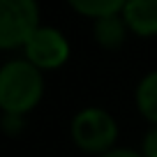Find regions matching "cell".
<instances>
[{
	"mask_svg": "<svg viewBox=\"0 0 157 157\" xmlns=\"http://www.w3.org/2000/svg\"><path fill=\"white\" fill-rule=\"evenodd\" d=\"M44 95L42 69L30 60H7L0 67V106L7 116H23L33 111Z\"/></svg>",
	"mask_w": 157,
	"mask_h": 157,
	"instance_id": "1",
	"label": "cell"
},
{
	"mask_svg": "<svg viewBox=\"0 0 157 157\" xmlns=\"http://www.w3.org/2000/svg\"><path fill=\"white\" fill-rule=\"evenodd\" d=\"M72 139L83 152L104 155L113 150V143L118 139L116 118L102 106L81 109L72 118Z\"/></svg>",
	"mask_w": 157,
	"mask_h": 157,
	"instance_id": "2",
	"label": "cell"
},
{
	"mask_svg": "<svg viewBox=\"0 0 157 157\" xmlns=\"http://www.w3.org/2000/svg\"><path fill=\"white\" fill-rule=\"evenodd\" d=\"M39 25L37 0H0V46H25Z\"/></svg>",
	"mask_w": 157,
	"mask_h": 157,
	"instance_id": "3",
	"label": "cell"
},
{
	"mask_svg": "<svg viewBox=\"0 0 157 157\" xmlns=\"http://www.w3.org/2000/svg\"><path fill=\"white\" fill-rule=\"evenodd\" d=\"M23 49H25V60H30L39 69H56L69 56V44L65 35L51 25H42L25 42Z\"/></svg>",
	"mask_w": 157,
	"mask_h": 157,
	"instance_id": "4",
	"label": "cell"
},
{
	"mask_svg": "<svg viewBox=\"0 0 157 157\" xmlns=\"http://www.w3.org/2000/svg\"><path fill=\"white\" fill-rule=\"evenodd\" d=\"M127 28L139 37L157 35V0H127L123 10Z\"/></svg>",
	"mask_w": 157,
	"mask_h": 157,
	"instance_id": "5",
	"label": "cell"
},
{
	"mask_svg": "<svg viewBox=\"0 0 157 157\" xmlns=\"http://www.w3.org/2000/svg\"><path fill=\"white\" fill-rule=\"evenodd\" d=\"M127 23H125L123 14H113V16H102L95 19V39L104 49H116L125 42V33H127Z\"/></svg>",
	"mask_w": 157,
	"mask_h": 157,
	"instance_id": "6",
	"label": "cell"
},
{
	"mask_svg": "<svg viewBox=\"0 0 157 157\" xmlns=\"http://www.w3.org/2000/svg\"><path fill=\"white\" fill-rule=\"evenodd\" d=\"M136 106L146 120L157 125V69L148 72L136 86Z\"/></svg>",
	"mask_w": 157,
	"mask_h": 157,
	"instance_id": "7",
	"label": "cell"
},
{
	"mask_svg": "<svg viewBox=\"0 0 157 157\" xmlns=\"http://www.w3.org/2000/svg\"><path fill=\"white\" fill-rule=\"evenodd\" d=\"M69 5L83 16H93V19H102V16H113L123 14L127 0H67Z\"/></svg>",
	"mask_w": 157,
	"mask_h": 157,
	"instance_id": "8",
	"label": "cell"
},
{
	"mask_svg": "<svg viewBox=\"0 0 157 157\" xmlns=\"http://www.w3.org/2000/svg\"><path fill=\"white\" fill-rule=\"evenodd\" d=\"M141 155L143 157H157V125H155V127H150L146 132V136H143V141H141Z\"/></svg>",
	"mask_w": 157,
	"mask_h": 157,
	"instance_id": "9",
	"label": "cell"
},
{
	"mask_svg": "<svg viewBox=\"0 0 157 157\" xmlns=\"http://www.w3.org/2000/svg\"><path fill=\"white\" fill-rule=\"evenodd\" d=\"M99 157H143V155L136 152V150H129V148H113V150L104 152V155H99Z\"/></svg>",
	"mask_w": 157,
	"mask_h": 157,
	"instance_id": "10",
	"label": "cell"
}]
</instances>
